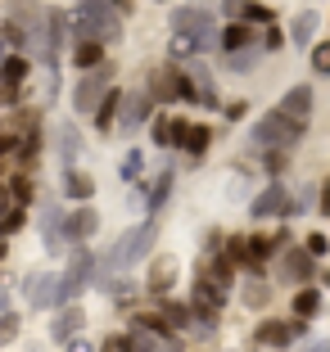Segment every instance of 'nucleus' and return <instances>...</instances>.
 <instances>
[{
    "label": "nucleus",
    "instance_id": "bb28decb",
    "mask_svg": "<svg viewBox=\"0 0 330 352\" xmlns=\"http://www.w3.org/2000/svg\"><path fill=\"white\" fill-rule=\"evenodd\" d=\"M149 145L154 149H176V113H158L149 122Z\"/></svg>",
    "mask_w": 330,
    "mask_h": 352
},
{
    "label": "nucleus",
    "instance_id": "4c0bfd02",
    "mask_svg": "<svg viewBox=\"0 0 330 352\" xmlns=\"http://www.w3.org/2000/svg\"><path fill=\"white\" fill-rule=\"evenodd\" d=\"M28 217H32V208H23V204H14V208H5V239H14L23 226H28Z\"/></svg>",
    "mask_w": 330,
    "mask_h": 352
},
{
    "label": "nucleus",
    "instance_id": "c756f323",
    "mask_svg": "<svg viewBox=\"0 0 330 352\" xmlns=\"http://www.w3.org/2000/svg\"><path fill=\"white\" fill-rule=\"evenodd\" d=\"M5 190H10V199H14V204L37 208V181H32V172H23V167H19V172L10 176V186H5Z\"/></svg>",
    "mask_w": 330,
    "mask_h": 352
},
{
    "label": "nucleus",
    "instance_id": "cd10ccee",
    "mask_svg": "<svg viewBox=\"0 0 330 352\" xmlns=\"http://www.w3.org/2000/svg\"><path fill=\"white\" fill-rule=\"evenodd\" d=\"M163 339L154 330H141V325H127L123 330V352H158Z\"/></svg>",
    "mask_w": 330,
    "mask_h": 352
},
{
    "label": "nucleus",
    "instance_id": "f257e3e1",
    "mask_svg": "<svg viewBox=\"0 0 330 352\" xmlns=\"http://www.w3.org/2000/svg\"><path fill=\"white\" fill-rule=\"evenodd\" d=\"M72 41H104L109 50L123 45V32H127V19L109 5V0H72Z\"/></svg>",
    "mask_w": 330,
    "mask_h": 352
},
{
    "label": "nucleus",
    "instance_id": "6e6552de",
    "mask_svg": "<svg viewBox=\"0 0 330 352\" xmlns=\"http://www.w3.org/2000/svg\"><path fill=\"white\" fill-rule=\"evenodd\" d=\"M285 208H289V190H285V181L271 176L267 186L249 199V221H254V226H258V221H280V217H285Z\"/></svg>",
    "mask_w": 330,
    "mask_h": 352
},
{
    "label": "nucleus",
    "instance_id": "f704fd0d",
    "mask_svg": "<svg viewBox=\"0 0 330 352\" xmlns=\"http://www.w3.org/2000/svg\"><path fill=\"white\" fill-rule=\"evenodd\" d=\"M308 68L317 77H330V36H321V41L308 50Z\"/></svg>",
    "mask_w": 330,
    "mask_h": 352
},
{
    "label": "nucleus",
    "instance_id": "de8ad7c7",
    "mask_svg": "<svg viewBox=\"0 0 330 352\" xmlns=\"http://www.w3.org/2000/svg\"><path fill=\"white\" fill-rule=\"evenodd\" d=\"M321 289H330V271H321Z\"/></svg>",
    "mask_w": 330,
    "mask_h": 352
},
{
    "label": "nucleus",
    "instance_id": "c85d7f7f",
    "mask_svg": "<svg viewBox=\"0 0 330 352\" xmlns=\"http://www.w3.org/2000/svg\"><path fill=\"white\" fill-rule=\"evenodd\" d=\"M0 36H5V50H14V54H32V36H28V28H23V23H14L10 14L0 19Z\"/></svg>",
    "mask_w": 330,
    "mask_h": 352
},
{
    "label": "nucleus",
    "instance_id": "3c124183",
    "mask_svg": "<svg viewBox=\"0 0 330 352\" xmlns=\"http://www.w3.org/2000/svg\"><path fill=\"white\" fill-rule=\"evenodd\" d=\"M326 23H330V19H326Z\"/></svg>",
    "mask_w": 330,
    "mask_h": 352
},
{
    "label": "nucleus",
    "instance_id": "f03ea898",
    "mask_svg": "<svg viewBox=\"0 0 330 352\" xmlns=\"http://www.w3.org/2000/svg\"><path fill=\"white\" fill-rule=\"evenodd\" d=\"M303 135H308V122H303V118H289L276 104V109H267L262 118H254L245 145H249L254 158H262V154H271V149H299Z\"/></svg>",
    "mask_w": 330,
    "mask_h": 352
},
{
    "label": "nucleus",
    "instance_id": "6ab92c4d",
    "mask_svg": "<svg viewBox=\"0 0 330 352\" xmlns=\"http://www.w3.org/2000/svg\"><path fill=\"white\" fill-rule=\"evenodd\" d=\"M262 41V28H254V23H222V54H236V50H249V45Z\"/></svg>",
    "mask_w": 330,
    "mask_h": 352
},
{
    "label": "nucleus",
    "instance_id": "b1692460",
    "mask_svg": "<svg viewBox=\"0 0 330 352\" xmlns=\"http://www.w3.org/2000/svg\"><path fill=\"white\" fill-rule=\"evenodd\" d=\"M321 307H326V289H317V285H303L289 298V316H303V321H312Z\"/></svg>",
    "mask_w": 330,
    "mask_h": 352
},
{
    "label": "nucleus",
    "instance_id": "79ce46f5",
    "mask_svg": "<svg viewBox=\"0 0 330 352\" xmlns=\"http://www.w3.org/2000/svg\"><path fill=\"white\" fill-rule=\"evenodd\" d=\"M303 244H308V253H312V258H326V253H330V235H326V230H312V235L308 239H303Z\"/></svg>",
    "mask_w": 330,
    "mask_h": 352
},
{
    "label": "nucleus",
    "instance_id": "4468645a",
    "mask_svg": "<svg viewBox=\"0 0 330 352\" xmlns=\"http://www.w3.org/2000/svg\"><path fill=\"white\" fill-rule=\"evenodd\" d=\"M82 330H86V307H82V302H72V307H59V311H54L50 339L59 343V348H63V343H72Z\"/></svg>",
    "mask_w": 330,
    "mask_h": 352
},
{
    "label": "nucleus",
    "instance_id": "8fccbe9b",
    "mask_svg": "<svg viewBox=\"0 0 330 352\" xmlns=\"http://www.w3.org/2000/svg\"><path fill=\"white\" fill-rule=\"evenodd\" d=\"M154 5H172V0H154Z\"/></svg>",
    "mask_w": 330,
    "mask_h": 352
},
{
    "label": "nucleus",
    "instance_id": "473e14b6",
    "mask_svg": "<svg viewBox=\"0 0 330 352\" xmlns=\"http://www.w3.org/2000/svg\"><path fill=\"white\" fill-rule=\"evenodd\" d=\"M145 176V149L136 145V149H127V158L118 163V181H127V186H136Z\"/></svg>",
    "mask_w": 330,
    "mask_h": 352
},
{
    "label": "nucleus",
    "instance_id": "c9c22d12",
    "mask_svg": "<svg viewBox=\"0 0 330 352\" xmlns=\"http://www.w3.org/2000/svg\"><path fill=\"white\" fill-rule=\"evenodd\" d=\"M245 23H254V28H271V23H276V10H271L267 0H249Z\"/></svg>",
    "mask_w": 330,
    "mask_h": 352
},
{
    "label": "nucleus",
    "instance_id": "f3484780",
    "mask_svg": "<svg viewBox=\"0 0 330 352\" xmlns=\"http://www.w3.org/2000/svg\"><path fill=\"white\" fill-rule=\"evenodd\" d=\"M54 154H59V167H77V158H82V131L72 118L54 126Z\"/></svg>",
    "mask_w": 330,
    "mask_h": 352
},
{
    "label": "nucleus",
    "instance_id": "c03bdc74",
    "mask_svg": "<svg viewBox=\"0 0 330 352\" xmlns=\"http://www.w3.org/2000/svg\"><path fill=\"white\" fill-rule=\"evenodd\" d=\"M317 212H321V217H330V172H326V181H321V204H317Z\"/></svg>",
    "mask_w": 330,
    "mask_h": 352
},
{
    "label": "nucleus",
    "instance_id": "1a4fd4ad",
    "mask_svg": "<svg viewBox=\"0 0 330 352\" xmlns=\"http://www.w3.org/2000/svg\"><path fill=\"white\" fill-rule=\"evenodd\" d=\"M154 109H158V100H154L149 91H145V86H141V91H132V95L123 100V118H118V135H136V131H141L145 122H154V118H158Z\"/></svg>",
    "mask_w": 330,
    "mask_h": 352
},
{
    "label": "nucleus",
    "instance_id": "9b49d317",
    "mask_svg": "<svg viewBox=\"0 0 330 352\" xmlns=\"http://www.w3.org/2000/svg\"><path fill=\"white\" fill-rule=\"evenodd\" d=\"M145 91L154 95L163 109L181 104V68H172V63H158V68H149V73H145Z\"/></svg>",
    "mask_w": 330,
    "mask_h": 352
},
{
    "label": "nucleus",
    "instance_id": "5701e85b",
    "mask_svg": "<svg viewBox=\"0 0 330 352\" xmlns=\"http://www.w3.org/2000/svg\"><path fill=\"white\" fill-rule=\"evenodd\" d=\"M37 73V59H32V54H5V59H0V82L5 86H28V77Z\"/></svg>",
    "mask_w": 330,
    "mask_h": 352
},
{
    "label": "nucleus",
    "instance_id": "2eb2a0df",
    "mask_svg": "<svg viewBox=\"0 0 330 352\" xmlns=\"http://www.w3.org/2000/svg\"><path fill=\"white\" fill-rule=\"evenodd\" d=\"M100 235V212L91 204H72L68 212V244H91Z\"/></svg>",
    "mask_w": 330,
    "mask_h": 352
},
{
    "label": "nucleus",
    "instance_id": "a211bd4d",
    "mask_svg": "<svg viewBox=\"0 0 330 352\" xmlns=\"http://www.w3.org/2000/svg\"><path fill=\"white\" fill-rule=\"evenodd\" d=\"M176 289V262L172 258H154L149 271H145V294L149 298H167Z\"/></svg>",
    "mask_w": 330,
    "mask_h": 352
},
{
    "label": "nucleus",
    "instance_id": "ddd939ff",
    "mask_svg": "<svg viewBox=\"0 0 330 352\" xmlns=\"http://www.w3.org/2000/svg\"><path fill=\"white\" fill-rule=\"evenodd\" d=\"M176 190V158H163V167H158V176L149 181V199H145V217H158L167 208V199H172Z\"/></svg>",
    "mask_w": 330,
    "mask_h": 352
},
{
    "label": "nucleus",
    "instance_id": "39448f33",
    "mask_svg": "<svg viewBox=\"0 0 330 352\" xmlns=\"http://www.w3.org/2000/svg\"><path fill=\"white\" fill-rule=\"evenodd\" d=\"M114 63H100V68H91V73H77V82H72V113H95L104 104V95L114 91Z\"/></svg>",
    "mask_w": 330,
    "mask_h": 352
},
{
    "label": "nucleus",
    "instance_id": "412c9836",
    "mask_svg": "<svg viewBox=\"0 0 330 352\" xmlns=\"http://www.w3.org/2000/svg\"><path fill=\"white\" fill-rule=\"evenodd\" d=\"M68 59H72V73H91V68L109 63V45L104 41H72Z\"/></svg>",
    "mask_w": 330,
    "mask_h": 352
},
{
    "label": "nucleus",
    "instance_id": "49530a36",
    "mask_svg": "<svg viewBox=\"0 0 330 352\" xmlns=\"http://www.w3.org/2000/svg\"><path fill=\"white\" fill-rule=\"evenodd\" d=\"M158 352H186V343H181V334H172V339H163V348Z\"/></svg>",
    "mask_w": 330,
    "mask_h": 352
},
{
    "label": "nucleus",
    "instance_id": "2f4dec72",
    "mask_svg": "<svg viewBox=\"0 0 330 352\" xmlns=\"http://www.w3.org/2000/svg\"><path fill=\"white\" fill-rule=\"evenodd\" d=\"M262 41L258 45H249V50H236V54H222V63H227V73H249V68H258V59H262Z\"/></svg>",
    "mask_w": 330,
    "mask_h": 352
},
{
    "label": "nucleus",
    "instance_id": "a19ab883",
    "mask_svg": "<svg viewBox=\"0 0 330 352\" xmlns=\"http://www.w3.org/2000/svg\"><path fill=\"white\" fill-rule=\"evenodd\" d=\"M249 10V0H217V14H222V23H240Z\"/></svg>",
    "mask_w": 330,
    "mask_h": 352
},
{
    "label": "nucleus",
    "instance_id": "9d476101",
    "mask_svg": "<svg viewBox=\"0 0 330 352\" xmlns=\"http://www.w3.org/2000/svg\"><path fill=\"white\" fill-rule=\"evenodd\" d=\"M54 294H59V271H28L23 276V302L32 311H50Z\"/></svg>",
    "mask_w": 330,
    "mask_h": 352
},
{
    "label": "nucleus",
    "instance_id": "a18cd8bd",
    "mask_svg": "<svg viewBox=\"0 0 330 352\" xmlns=\"http://www.w3.org/2000/svg\"><path fill=\"white\" fill-rule=\"evenodd\" d=\"M63 352H95V348H91V339H82V334H77L72 343H63Z\"/></svg>",
    "mask_w": 330,
    "mask_h": 352
},
{
    "label": "nucleus",
    "instance_id": "0eeeda50",
    "mask_svg": "<svg viewBox=\"0 0 330 352\" xmlns=\"http://www.w3.org/2000/svg\"><path fill=\"white\" fill-rule=\"evenodd\" d=\"M276 280H280V285H289V289H303V285L317 280V258L308 253V244L280 253V258H276Z\"/></svg>",
    "mask_w": 330,
    "mask_h": 352
},
{
    "label": "nucleus",
    "instance_id": "58836bf2",
    "mask_svg": "<svg viewBox=\"0 0 330 352\" xmlns=\"http://www.w3.org/2000/svg\"><path fill=\"white\" fill-rule=\"evenodd\" d=\"M285 45H289V32L285 28H276V23H271V28H262V50H267V54L285 50Z\"/></svg>",
    "mask_w": 330,
    "mask_h": 352
},
{
    "label": "nucleus",
    "instance_id": "393cba45",
    "mask_svg": "<svg viewBox=\"0 0 330 352\" xmlns=\"http://www.w3.org/2000/svg\"><path fill=\"white\" fill-rule=\"evenodd\" d=\"M59 181H63V195H68L72 204H91V199H95V181L86 172H77V167H63Z\"/></svg>",
    "mask_w": 330,
    "mask_h": 352
},
{
    "label": "nucleus",
    "instance_id": "a878e982",
    "mask_svg": "<svg viewBox=\"0 0 330 352\" xmlns=\"http://www.w3.org/2000/svg\"><path fill=\"white\" fill-rule=\"evenodd\" d=\"M158 311L167 316V325H172L176 334H186L190 325H199V321H195V307H190V298H186V302H176V298H158Z\"/></svg>",
    "mask_w": 330,
    "mask_h": 352
},
{
    "label": "nucleus",
    "instance_id": "e433bc0d",
    "mask_svg": "<svg viewBox=\"0 0 330 352\" xmlns=\"http://www.w3.org/2000/svg\"><path fill=\"white\" fill-rule=\"evenodd\" d=\"M289 158H294V149H271V154L258 158V163H262V172H267V176H276V181H280V172L289 167Z\"/></svg>",
    "mask_w": 330,
    "mask_h": 352
},
{
    "label": "nucleus",
    "instance_id": "7ed1b4c3",
    "mask_svg": "<svg viewBox=\"0 0 330 352\" xmlns=\"http://www.w3.org/2000/svg\"><path fill=\"white\" fill-rule=\"evenodd\" d=\"M167 32L172 36H190L195 50L204 54H222V14H213L208 5H172L167 10Z\"/></svg>",
    "mask_w": 330,
    "mask_h": 352
},
{
    "label": "nucleus",
    "instance_id": "ea45409f",
    "mask_svg": "<svg viewBox=\"0 0 330 352\" xmlns=\"http://www.w3.org/2000/svg\"><path fill=\"white\" fill-rule=\"evenodd\" d=\"M199 244H204V258H213V253H222V249H227V230H222V226H208Z\"/></svg>",
    "mask_w": 330,
    "mask_h": 352
},
{
    "label": "nucleus",
    "instance_id": "7c9ffc66",
    "mask_svg": "<svg viewBox=\"0 0 330 352\" xmlns=\"http://www.w3.org/2000/svg\"><path fill=\"white\" fill-rule=\"evenodd\" d=\"M240 302H245L249 311H258V307H267L271 302V285L262 276H254V280H245V285H240Z\"/></svg>",
    "mask_w": 330,
    "mask_h": 352
},
{
    "label": "nucleus",
    "instance_id": "72a5a7b5",
    "mask_svg": "<svg viewBox=\"0 0 330 352\" xmlns=\"http://www.w3.org/2000/svg\"><path fill=\"white\" fill-rule=\"evenodd\" d=\"M19 334H23V316L14 307H5V311H0V348H10Z\"/></svg>",
    "mask_w": 330,
    "mask_h": 352
},
{
    "label": "nucleus",
    "instance_id": "20e7f679",
    "mask_svg": "<svg viewBox=\"0 0 330 352\" xmlns=\"http://www.w3.org/2000/svg\"><path fill=\"white\" fill-rule=\"evenodd\" d=\"M308 325L303 316H267L262 325H254V334H249V343L254 348H267V352H289L299 339H308Z\"/></svg>",
    "mask_w": 330,
    "mask_h": 352
},
{
    "label": "nucleus",
    "instance_id": "aec40b11",
    "mask_svg": "<svg viewBox=\"0 0 330 352\" xmlns=\"http://www.w3.org/2000/svg\"><path fill=\"white\" fill-rule=\"evenodd\" d=\"M280 109H285L289 118H303V122H312V109H317V91H312L308 82H294L285 95H280Z\"/></svg>",
    "mask_w": 330,
    "mask_h": 352
},
{
    "label": "nucleus",
    "instance_id": "4be33fe9",
    "mask_svg": "<svg viewBox=\"0 0 330 352\" xmlns=\"http://www.w3.org/2000/svg\"><path fill=\"white\" fill-rule=\"evenodd\" d=\"M123 100H127V95L114 86V91L104 95V104L91 113V126H95L100 135H114V131H118V118H123Z\"/></svg>",
    "mask_w": 330,
    "mask_h": 352
},
{
    "label": "nucleus",
    "instance_id": "603ef678",
    "mask_svg": "<svg viewBox=\"0 0 330 352\" xmlns=\"http://www.w3.org/2000/svg\"><path fill=\"white\" fill-rule=\"evenodd\" d=\"M326 352H330V348H326Z\"/></svg>",
    "mask_w": 330,
    "mask_h": 352
},
{
    "label": "nucleus",
    "instance_id": "dca6fc26",
    "mask_svg": "<svg viewBox=\"0 0 330 352\" xmlns=\"http://www.w3.org/2000/svg\"><path fill=\"white\" fill-rule=\"evenodd\" d=\"M289 45L294 50H312L317 45V32H321V14L317 10H299V14H289Z\"/></svg>",
    "mask_w": 330,
    "mask_h": 352
},
{
    "label": "nucleus",
    "instance_id": "37998d69",
    "mask_svg": "<svg viewBox=\"0 0 330 352\" xmlns=\"http://www.w3.org/2000/svg\"><path fill=\"white\" fill-rule=\"evenodd\" d=\"M249 109H254L249 100H231L227 109H222V113H227V122H245V118H249Z\"/></svg>",
    "mask_w": 330,
    "mask_h": 352
},
{
    "label": "nucleus",
    "instance_id": "423d86ee",
    "mask_svg": "<svg viewBox=\"0 0 330 352\" xmlns=\"http://www.w3.org/2000/svg\"><path fill=\"white\" fill-rule=\"evenodd\" d=\"M37 230H41V239H45L50 253L72 249L68 244V212H63L59 199H37Z\"/></svg>",
    "mask_w": 330,
    "mask_h": 352
},
{
    "label": "nucleus",
    "instance_id": "09e8293b",
    "mask_svg": "<svg viewBox=\"0 0 330 352\" xmlns=\"http://www.w3.org/2000/svg\"><path fill=\"white\" fill-rule=\"evenodd\" d=\"M190 5H208V0H190Z\"/></svg>",
    "mask_w": 330,
    "mask_h": 352
},
{
    "label": "nucleus",
    "instance_id": "f8f14e48",
    "mask_svg": "<svg viewBox=\"0 0 330 352\" xmlns=\"http://www.w3.org/2000/svg\"><path fill=\"white\" fill-rule=\"evenodd\" d=\"M208 145H213V126L208 122H190V118L176 113V149L199 163V158L208 154Z\"/></svg>",
    "mask_w": 330,
    "mask_h": 352
}]
</instances>
